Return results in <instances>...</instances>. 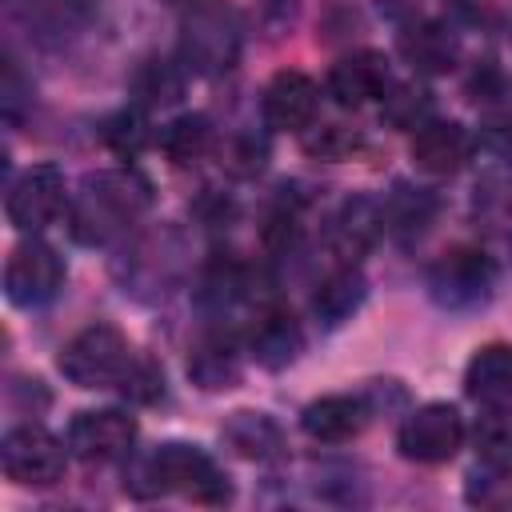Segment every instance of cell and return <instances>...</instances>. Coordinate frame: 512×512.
<instances>
[{
  "label": "cell",
  "instance_id": "7a4b0ae2",
  "mask_svg": "<svg viewBox=\"0 0 512 512\" xmlns=\"http://www.w3.org/2000/svg\"><path fill=\"white\" fill-rule=\"evenodd\" d=\"M136 496H184L192 504H228L232 500V484L224 476V468L196 444H184V440H168V444H156L140 468H136V480H124Z\"/></svg>",
  "mask_w": 512,
  "mask_h": 512
},
{
  "label": "cell",
  "instance_id": "cb8c5ba5",
  "mask_svg": "<svg viewBox=\"0 0 512 512\" xmlns=\"http://www.w3.org/2000/svg\"><path fill=\"white\" fill-rule=\"evenodd\" d=\"M156 144H160V152L168 156V164L192 168V164H200V160L212 156L216 132H212V120H208V116L184 112V116H176L172 124H164V132L156 136Z\"/></svg>",
  "mask_w": 512,
  "mask_h": 512
},
{
  "label": "cell",
  "instance_id": "d6a6232c",
  "mask_svg": "<svg viewBox=\"0 0 512 512\" xmlns=\"http://www.w3.org/2000/svg\"><path fill=\"white\" fill-rule=\"evenodd\" d=\"M268 160V144L256 136V132H240L224 144V168L232 176H256Z\"/></svg>",
  "mask_w": 512,
  "mask_h": 512
},
{
  "label": "cell",
  "instance_id": "1f68e13d",
  "mask_svg": "<svg viewBox=\"0 0 512 512\" xmlns=\"http://www.w3.org/2000/svg\"><path fill=\"white\" fill-rule=\"evenodd\" d=\"M468 96L480 104V108H508V96H512V80L504 76V68L496 64V60H480L476 68H472V76H468Z\"/></svg>",
  "mask_w": 512,
  "mask_h": 512
},
{
  "label": "cell",
  "instance_id": "7c38bea8",
  "mask_svg": "<svg viewBox=\"0 0 512 512\" xmlns=\"http://www.w3.org/2000/svg\"><path fill=\"white\" fill-rule=\"evenodd\" d=\"M316 108H320V88L300 68H280L268 80L264 100H260L264 124L276 132H304L316 120Z\"/></svg>",
  "mask_w": 512,
  "mask_h": 512
},
{
  "label": "cell",
  "instance_id": "5b68a950",
  "mask_svg": "<svg viewBox=\"0 0 512 512\" xmlns=\"http://www.w3.org/2000/svg\"><path fill=\"white\" fill-rule=\"evenodd\" d=\"M188 272V244L176 228H156L140 236L128 252V260L116 264V276L128 296L136 300H164Z\"/></svg>",
  "mask_w": 512,
  "mask_h": 512
},
{
  "label": "cell",
  "instance_id": "30bf717a",
  "mask_svg": "<svg viewBox=\"0 0 512 512\" xmlns=\"http://www.w3.org/2000/svg\"><path fill=\"white\" fill-rule=\"evenodd\" d=\"M64 208H68V188H64V176L56 164H32L28 172H20L8 184L4 212L16 232H40V228L56 224L64 216Z\"/></svg>",
  "mask_w": 512,
  "mask_h": 512
},
{
  "label": "cell",
  "instance_id": "e575fe53",
  "mask_svg": "<svg viewBox=\"0 0 512 512\" xmlns=\"http://www.w3.org/2000/svg\"><path fill=\"white\" fill-rule=\"evenodd\" d=\"M40 16H44V28L64 36V28H80L88 24L92 16V0H40Z\"/></svg>",
  "mask_w": 512,
  "mask_h": 512
},
{
  "label": "cell",
  "instance_id": "4dcf8cb0",
  "mask_svg": "<svg viewBox=\"0 0 512 512\" xmlns=\"http://www.w3.org/2000/svg\"><path fill=\"white\" fill-rule=\"evenodd\" d=\"M476 212L508 224L512 220V164L508 168H492L480 184H476Z\"/></svg>",
  "mask_w": 512,
  "mask_h": 512
},
{
  "label": "cell",
  "instance_id": "d6986e66",
  "mask_svg": "<svg viewBox=\"0 0 512 512\" xmlns=\"http://www.w3.org/2000/svg\"><path fill=\"white\" fill-rule=\"evenodd\" d=\"M396 48L404 56V64L420 76H444L456 68V56H460V44L452 36L448 24L440 20H412L400 28L396 36Z\"/></svg>",
  "mask_w": 512,
  "mask_h": 512
},
{
  "label": "cell",
  "instance_id": "f546056e",
  "mask_svg": "<svg viewBox=\"0 0 512 512\" xmlns=\"http://www.w3.org/2000/svg\"><path fill=\"white\" fill-rule=\"evenodd\" d=\"M100 136H104V144H108L116 156H136V152L148 144L152 132H148V120H144L140 108H124V112H116V116L104 120Z\"/></svg>",
  "mask_w": 512,
  "mask_h": 512
},
{
  "label": "cell",
  "instance_id": "f35d334b",
  "mask_svg": "<svg viewBox=\"0 0 512 512\" xmlns=\"http://www.w3.org/2000/svg\"><path fill=\"white\" fill-rule=\"evenodd\" d=\"M188 4H196V0H188Z\"/></svg>",
  "mask_w": 512,
  "mask_h": 512
},
{
  "label": "cell",
  "instance_id": "836d02e7",
  "mask_svg": "<svg viewBox=\"0 0 512 512\" xmlns=\"http://www.w3.org/2000/svg\"><path fill=\"white\" fill-rule=\"evenodd\" d=\"M304 148H308L312 156H324V160H344V156H352V152L360 148V136L348 132L344 124H324V128H316V132L308 136Z\"/></svg>",
  "mask_w": 512,
  "mask_h": 512
},
{
  "label": "cell",
  "instance_id": "7402d4cb",
  "mask_svg": "<svg viewBox=\"0 0 512 512\" xmlns=\"http://www.w3.org/2000/svg\"><path fill=\"white\" fill-rule=\"evenodd\" d=\"M220 440L228 444V452L244 456V460H280L284 456V428L268 416V412H232L224 424H220Z\"/></svg>",
  "mask_w": 512,
  "mask_h": 512
},
{
  "label": "cell",
  "instance_id": "ffe728a7",
  "mask_svg": "<svg viewBox=\"0 0 512 512\" xmlns=\"http://www.w3.org/2000/svg\"><path fill=\"white\" fill-rule=\"evenodd\" d=\"M464 392H468V400H476L484 408L512 404V344L476 348L464 368Z\"/></svg>",
  "mask_w": 512,
  "mask_h": 512
},
{
  "label": "cell",
  "instance_id": "9c48e42d",
  "mask_svg": "<svg viewBox=\"0 0 512 512\" xmlns=\"http://www.w3.org/2000/svg\"><path fill=\"white\" fill-rule=\"evenodd\" d=\"M64 280H68V268H64L60 252L44 240L16 244L4 264V296L16 308H40V304L56 300Z\"/></svg>",
  "mask_w": 512,
  "mask_h": 512
},
{
  "label": "cell",
  "instance_id": "f1b7e54d",
  "mask_svg": "<svg viewBox=\"0 0 512 512\" xmlns=\"http://www.w3.org/2000/svg\"><path fill=\"white\" fill-rule=\"evenodd\" d=\"M380 108H384V120H388V124L412 128V132H416L424 120H432V116H428V112H432V96H428L424 88H412V84H392V88L384 92Z\"/></svg>",
  "mask_w": 512,
  "mask_h": 512
},
{
  "label": "cell",
  "instance_id": "2e32d148",
  "mask_svg": "<svg viewBox=\"0 0 512 512\" xmlns=\"http://www.w3.org/2000/svg\"><path fill=\"white\" fill-rule=\"evenodd\" d=\"M248 352L260 368L268 372H280L288 368L300 352H304V328L300 320L288 312V308H276V304H264L248 328Z\"/></svg>",
  "mask_w": 512,
  "mask_h": 512
},
{
  "label": "cell",
  "instance_id": "52a82bcc",
  "mask_svg": "<svg viewBox=\"0 0 512 512\" xmlns=\"http://www.w3.org/2000/svg\"><path fill=\"white\" fill-rule=\"evenodd\" d=\"M0 464H4V476L20 488H48L68 468V440L52 436L40 424H16L4 432Z\"/></svg>",
  "mask_w": 512,
  "mask_h": 512
},
{
  "label": "cell",
  "instance_id": "44dd1931",
  "mask_svg": "<svg viewBox=\"0 0 512 512\" xmlns=\"http://www.w3.org/2000/svg\"><path fill=\"white\" fill-rule=\"evenodd\" d=\"M380 208H384V232H392L400 244H412L432 228V220L440 212V200H436L432 188H416V184L400 180L380 200Z\"/></svg>",
  "mask_w": 512,
  "mask_h": 512
},
{
  "label": "cell",
  "instance_id": "ac0fdd59",
  "mask_svg": "<svg viewBox=\"0 0 512 512\" xmlns=\"http://www.w3.org/2000/svg\"><path fill=\"white\" fill-rule=\"evenodd\" d=\"M380 232H384V208H380V200H372V196H348L336 208L332 224H328V244H332V252L344 264H356L380 240Z\"/></svg>",
  "mask_w": 512,
  "mask_h": 512
},
{
  "label": "cell",
  "instance_id": "74e56055",
  "mask_svg": "<svg viewBox=\"0 0 512 512\" xmlns=\"http://www.w3.org/2000/svg\"><path fill=\"white\" fill-rule=\"evenodd\" d=\"M452 4V12L460 16V20H468V24H476L480 16H488V0H448Z\"/></svg>",
  "mask_w": 512,
  "mask_h": 512
},
{
  "label": "cell",
  "instance_id": "4316f807",
  "mask_svg": "<svg viewBox=\"0 0 512 512\" xmlns=\"http://www.w3.org/2000/svg\"><path fill=\"white\" fill-rule=\"evenodd\" d=\"M472 436H476L480 460L512 468V412H504V404H500V408H488V412L476 420V432H472Z\"/></svg>",
  "mask_w": 512,
  "mask_h": 512
},
{
  "label": "cell",
  "instance_id": "3957f363",
  "mask_svg": "<svg viewBox=\"0 0 512 512\" xmlns=\"http://www.w3.org/2000/svg\"><path fill=\"white\" fill-rule=\"evenodd\" d=\"M244 48V24L224 0H196L180 24V64L196 76H224Z\"/></svg>",
  "mask_w": 512,
  "mask_h": 512
},
{
  "label": "cell",
  "instance_id": "e0dca14e",
  "mask_svg": "<svg viewBox=\"0 0 512 512\" xmlns=\"http://www.w3.org/2000/svg\"><path fill=\"white\" fill-rule=\"evenodd\" d=\"M244 376V352L232 332L212 328L204 332L188 352V380L204 392H228Z\"/></svg>",
  "mask_w": 512,
  "mask_h": 512
},
{
  "label": "cell",
  "instance_id": "8992f818",
  "mask_svg": "<svg viewBox=\"0 0 512 512\" xmlns=\"http://www.w3.org/2000/svg\"><path fill=\"white\" fill-rule=\"evenodd\" d=\"M424 284H428V296H432L436 308H444V312H476L496 292V264L480 248L456 244V248L440 252L428 264Z\"/></svg>",
  "mask_w": 512,
  "mask_h": 512
},
{
  "label": "cell",
  "instance_id": "8d00e7d4",
  "mask_svg": "<svg viewBox=\"0 0 512 512\" xmlns=\"http://www.w3.org/2000/svg\"><path fill=\"white\" fill-rule=\"evenodd\" d=\"M484 144H488L500 160H508V164H512V104H508V108H500V112L484 124Z\"/></svg>",
  "mask_w": 512,
  "mask_h": 512
},
{
  "label": "cell",
  "instance_id": "d590c367",
  "mask_svg": "<svg viewBox=\"0 0 512 512\" xmlns=\"http://www.w3.org/2000/svg\"><path fill=\"white\" fill-rule=\"evenodd\" d=\"M120 388H124V396H132V400H140V404H152V400L164 396V376H160L156 364L136 360L132 372H128V380H124Z\"/></svg>",
  "mask_w": 512,
  "mask_h": 512
},
{
  "label": "cell",
  "instance_id": "9a60e30c",
  "mask_svg": "<svg viewBox=\"0 0 512 512\" xmlns=\"http://www.w3.org/2000/svg\"><path fill=\"white\" fill-rule=\"evenodd\" d=\"M372 416V404L368 396H348V392H332V396H320L312 400L304 412H300V428L308 440L316 444H348L364 432Z\"/></svg>",
  "mask_w": 512,
  "mask_h": 512
},
{
  "label": "cell",
  "instance_id": "4fadbf2b",
  "mask_svg": "<svg viewBox=\"0 0 512 512\" xmlns=\"http://www.w3.org/2000/svg\"><path fill=\"white\" fill-rule=\"evenodd\" d=\"M328 96L340 104V108H364L372 100H384V92L392 88L388 80V60L380 52H352V56H340L332 68H328Z\"/></svg>",
  "mask_w": 512,
  "mask_h": 512
},
{
  "label": "cell",
  "instance_id": "ba28073f",
  "mask_svg": "<svg viewBox=\"0 0 512 512\" xmlns=\"http://www.w3.org/2000/svg\"><path fill=\"white\" fill-rule=\"evenodd\" d=\"M460 444H464V416L444 400L412 408L396 428L400 456L416 464H444L460 452Z\"/></svg>",
  "mask_w": 512,
  "mask_h": 512
},
{
  "label": "cell",
  "instance_id": "603a6c76",
  "mask_svg": "<svg viewBox=\"0 0 512 512\" xmlns=\"http://www.w3.org/2000/svg\"><path fill=\"white\" fill-rule=\"evenodd\" d=\"M364 296H368L364 276L352 264H340L336 272H328L316 284V292H312V316L324 328H340L344 320H352V312L364 304Z\"/></svg>",
  "mask_w": 512,
  "mask_h": 512
},
{
  "label": "cell",
  "instance_id": "d4e9b609",
  "mask_svg": "<svg viewBox=\"0 0 512 512\" xmlns=\"http://www.w3.org/2000/svg\"><path fill=\"white\" fill-rule=\"evenodd\" d=\"M252 288H256V280H252V268H248V264L228 260V256H216V260L204 268V276H200L196 300H200L204 308H212V312H224V308L248 300Z\"/></svg>",
  "mask_w": 512,
  "mask_h": 512
},
{
  "label": "cell",
  "instance_id": "83f0119b",
  "mask_svg": "<svg viewBox=\"0 0 512 512\" xmlns=\"http://www.w3.org/2000/svg\"><path fill=\"white\" fill-rule=\"evenodd\" d=\"M464 496H468V504H480V508H508L512 504V468L484 460L480 468L468 472Z\"/></svg>",
  "mask_w": 512,
  "mask_h": 512
},
{
  "label": "cell",
  "instance_id": "8fae6325",
  "mask_svg": "<svg viewBox=\"0 0 512 512\" xmlns=\"http://www.w3.org/2000/svg\"><path fill=\"white\" fill-rule=\"evenodd\" d=\"M68 452L84 464H112L120 456H128L132 440H136V420L120 408H88L76 412L68 420Z\"/></svg>",
  "mask_w": 512,
  "mask_h": 512
},
{
  "label": "cell",
  "instance_id": "484cf974",
  "mask_svg": "<svg viewBox=\"0 0 512 512\" xmlns=\"http://www.w3.org/2000/svg\"><path fill=\"white\" fill-rule=\"evenodd\" d=\"M184 64H172V60H144L132 76V96L140 108H164V104H176L184 96Z\"/></svg>",
  "mask_w": 512,
  "mask_h": 512
},
{
  "label": "cell",
  "instance_id": "6da1fadb",
  "mask_svg": "<svg viewBox=\"0 0 512 512\" xmlns=\"http://www.w3.org/2000/svg\"><path fill=\"white\" fill-rule=\"evenodd\" d=\"M152 208V184L132 168L88 172L68 200V232L84 248H104Z\"/></svg>",
  "mask_w": 512,
  "mask_h": 512
},
{
  "label": "cell",
  "instance_id": "5bb4252c",
  "mask_svg": "<svg viewBox=\"0 0 512 512\" xmlns=\"http://www.w3.org/2000/svg\"><path fill=\"white\" fill-rule=\"evenodd\" d=\"M412 164L428 176H452L472 160V132L456 120H424L412 132Z\"/></svg>",
  "mask_w": 512,
  "mask_h": 512
},
{
  "label": "cell",
  "instance_id": "277c9868",
  "mask_svg": "<svg viewBox=\"0 0 512 512\" xmlns=\"http://www.w3.org/2000/svg\"><path fill=\"white\" fill-rule=\"evenodd\" d=\"M136 356L120 328L112 324H88L80 328L56 356V368L76 388H116L128 380Z\"/></svg>",
  "mask_w": 512,
  "mask_h": 512
}]
</instances>
